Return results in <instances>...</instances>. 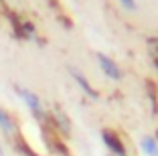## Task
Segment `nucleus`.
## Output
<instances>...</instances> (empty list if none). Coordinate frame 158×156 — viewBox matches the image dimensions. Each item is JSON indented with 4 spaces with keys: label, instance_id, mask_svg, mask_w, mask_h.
<instances>
[{
    "label": "nucleus",
    "instance_id": "nucleus-2",
    "mask_svg": "<svg viewBox=\"0 0 158 156\" xmlns=\"http://www.w3.org/2000/svg\"><path fill=\"white\" fill-rule=\"evenodd\" d=\"M19 91V95L24 99V103L28 106V110L35 114V118H39V120H45V106H43V101H41V97L37 95L35 91H31V89H24V87H19L16 89Z\"/></svg>",
    "mask_w": 158,
    "mask_h": 156
},
{
    "label": "nucleus",
    "instance_id": "nucleus-5",
    "mask_svg": "<svg viewBox=\"0 0 158 156\" xmlns=\"http://www.w3.org/2000/svg\"><path fill=\"white\" fill-rule=\"evenodd\" d=\"M71 75H73L75 83H77V85H79V87H81V89H83V91L87 93L89 97H98V91L93 89V85H91V83H89V79L85 77V75L81 73L79 69H71Z\"/></svg>",
    "mask_w": 158,
    "mask_h": 156
},
{
    "label": "nucleus",
    "instance_id": "nucleus-8",
    "mask_svg": "<svg viewBox=\"0 0 158 156\" xmlns=\"http://www.w3.org/2000/svg\"><path fill=\"white\" fill-rule=\"evenodd\" d=\"M16 148H19L20 152H23V156H39L37 152L33 150V148L27 144V140H24L23 136H16Z\"/></svg>",
    "mask_w": 158,
    "mask_h": 156
},
{
    "label": "nucleus",
    "instance_id": "nucleus-7",
    "mask_svg": "<svg viewBox=\"0 0 158 156\" xmlns=\"http://www.w3.org/2000/svg\"><path fill=\"white\" fill-rule=\"evenodd\" d=\"M140 150L144 152L146 156H158V142H156V138L144 136L142 140H140Z\"/></svg>",
    "mask_w": 158,
    "mask_h": 156
},
{
    "label": "nucleus",
    "instance_id": "nucleus-12",
    "mask_svg": "<svg viewBox=\"0 0 158 156\" xmlns=\"http://www.w3.org/2000/svg\"><path fill=\"white\" fill-rule=\"evenodd\" d=\"M0 156H4V152H2V146H0Z\"/></svg>",
    "mask_w": 158,
    "mask_h": 156
},
{
    "label": "nucleus",
    "instance_id": "nucleus-3",
    "mask_svg": "<svg viewBox=\"0 0 158 156\" xmlns=\"http://www.w3.org/2000/svg\"><path fill=\"white\" fill-rule=\"evenodd\" d=\"M98 63H99V67H102V71H103V75H106V77L116 79V81H120V79L124 77L120 65H118L112 57H107V55H103V53H99V55H98Z\"/></svg>",
    "mask_w": 158,
    "mask_h": 156
},
{
    "label": "nucleus",
    "instance_id": "nucleus-9",
    "mask_svg": "<svg viewBox=\"0 0 158 156\" xmlns=\"http://www.w3.org/2000/svg\"><path fill=\"white\" fill-rule=\"evenodd\" d=\"M150 47H152V61L158 67V39H150Z\"/></svg>",
    "mask_w": 158,
    "mask_h": 156
},
{
    "label": "nucleus",
    "instance_id": "nucleus-6",
    "mask_svg": "<svg viewBox=\"0 0 158 156\" xmlns=\"http://www.w3.org/2000/svg\"><path fill=\"white\" fill-rule=\"evenodd\" d=\"M16 120H14V116L10 114V112H6V110H2L0 108V130L2 132H6V134H14L16 132Z\"/></svg>",
    "mask_w": 158,
    "mask_h": 156
},
{
    "label": "nucleus",
    "instance_id": "nucleus-1",
    "mask_svg": "<svg viewBox=\"0 0 158 156\" xmlns=\"http://www.w3.org/2000/svg\"><path fill=\"white\" fill-rule=\"evenodd\" d=\"M8 20L12 24V31H14V37L16 39H23V41H28L37 35V27H35L33 20H27L23 16H19L16 12H8Z\"/></svg>",
    "mask_w": 158,
    "mask_h": 156
},
{
    "label": "nucleus",
    "instance_id": "nucleus-10",
    "mask_svg": "<svg viewBox=\"0 0 158 156\" xmlns=\"http://www.w3.org/2000/svg\"><path fill=\"white\" fill-rule=\"evenodd\" d=\"M120 4L126 10H136V0H120Z\"/></svg>",
    "mask_w": 158,
    "mask_h": 156
},
{
    "label": "nucleus",
    "instance_id": "nucleus-4",
    "mask_svg": "<svg viewBox=\"0 0 158 156\" xmlns=\"http://www.w3.org/2000/svg\"><path fill=\"white\" fill-rule=\"evenodd\" d=\"M102 136H103V142H106V146L110 148V150H112L116 156H128L126 146H124V142H122V138L118 136L114 130H103Z\"/></svg>",
    "mask_w": 158,
    "mask_h": 156
},
{
    "label": "nucleus",
    "instance_id": "nucleus-13",
    "mask_svg": "<svg viewBox=\"0 0 158 156\" xmlns=\"http://www.w3.org/2000/svg\"><path fill=\"white\" fill-rule=\"evenodd\" d=\"M156 142H158V132H156Z\"/></svg>",
    "mask_w": 158,
    "mask_h": 156
},
{
    "label": "nucleus",
    "instance_id": "nucleus-11",
    "mask_svg": "<svg viewBox=\"0 0 158 156\" xmlns=\"http://www.w3.org/2000/svg\"><path fill=\"white\" fill-rule=\"evenodd\" d=\"M49 2H51V4H53V8H55V10H57V12H59V14H63V8H61V4H59V2H57V0H49Z\"/></svg>",
    "mask_w": 158,
    "mask_h": 156
}]
</instances>
